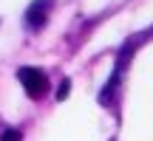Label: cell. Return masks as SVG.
<instances>
[{
  "mask_svg": "<svg viewBox=\"0 0 153 141\" xmlns=\"http://www.w3.org/2000/svg\"><path fill=\"white\" fill-rule=\"evenodd\" d=\"M131 59V51H122L119 54V59H116V68H114V73H111V79H108V85L102 87V93H99V104H114L116 99H119V87H122V73H125V62Z\"/></svg>",
  "mask_w": 153,
  "mask_h": 141,
  "instance_id": "obj_2",
  "label": "cell"
},
{
  "mask_svg": "<svg viewBox=\"0 0 153 141\" xmlns=\"http://www.w3.org/2000/svg\"><path fill=\"white\" fill-rule=\"evenodd\" d=\"M48 11H51V0H34L26 9V28L28 31H40L45 26V20H48Z\"/></svg>",
  "mask_w": 153,
  "mask_h": 141,
  "instance_id": "obj_3",
  "label": "cell"
},
{
  "mask_svg": "<svg viewBox=\"0 0 153 141\" xmlns=\"http://www.w3.org/2000/svg\"><path fill=\"white\" fill-rule=\"evenodd\" d=\"M17 79H20L23 90H26L31 99L45 96V90H48V76H45L40 68H28V65L20 68V70H17Z\"/></svg>",
  "mask_w": 153,
  "mask_h": 141,
  "instance_id": "obj_1",
  "label": "cell"
},
{
  "mask_svg": "<svg viewBox=\"0 0 153 141\" xmlns=\"http://www.w3.org/2000/svg\"><path fill=\"white\" fill-rule=\"evenodd\" d=\"M0 141H23V133H20V130H14V127H9V130L0 136Z\"/></svg>",
  "mask_w": 153,
  "mask_h": 141,
  "instance_id": "obj_4",
  "label": "cell"
},
{
  "mask_svg": "<svg viewBox=\"0 0 153 141\" xmlns=\"http://www.w3.org/2000/svg\"><path fill=\"white\" fill-rule=\"evenodd\" d=\"M68 87H71V85H68V79H62V85L57 87V99H65L68 96Z\"/></svg>",
  "mask_w": 153,
  "mask_h": 141,
  "instance_id": "obj_5",
  "label": "cell"
}]
</instances>
